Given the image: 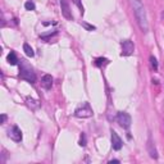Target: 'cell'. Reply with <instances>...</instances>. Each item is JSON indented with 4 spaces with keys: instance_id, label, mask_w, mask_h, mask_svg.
I'll use <instances>...</instances> for the list:
<instances>
[{
    "instance_id": "1",
    "label": "cell",
    "mask_w": 164,
    "mask_h": 164,
    "mask_svg": "<svg viewBox=\"0 0 164 164\" xmlns=\"http://www.w3.org/2000/svg\"><path fill=\"white\" fill-rule=\"evenodd\" d=\"M130 3L132 5V9H134L135 17H136V21L138 23L140 28H141L142 32H147V31H149V23H147L146 12H145L142 3L140 2V0H130Z\"/></svg>"
},
{
    "instance_id": "2",
    "label": "cell",
    "mask_w": 164,
    "mask_h": 164,
    "mask_svg": "<svg viewBox=\"0 0 164 164\" xmlns=\"http://www.w3.org/2000/svg\"><path fill=\"white\" fill-rule=\"evenodd\" d=\"M19 76H21V78L26 80V81H28L31 83H35L36 82V74L34 72V69L26 63V60H21Z\"/></svg>"
},
{
    "instance_id": "3",
    "label": "cell",
    "mask_w": 164,
    "mask_h": 164,
    "mask_svg": "<svg viewBox=\"0 0 164 164\" xmlns=\"http://www.w3.org/2000/svg\"><path fill=\"white\" fill-rule=\"evenodd\" d=\"M92 114H94V112L89 103H85L82 106L77 108L74 112V115L78 117V118H89V117H92Z\"/></svg>"
},
{
    "instance_id": "4",
    "label": "cell",
    "mask_w": 164,
    "mask_h": 164,
    "mask_svg": "<svg viewBox=\"0 0 164 164\" xmlns=\"http://www.w3.org/2000/svg\"><path fill=\"white\" fill-rule=\"evenodd\" d=\"M117 122L119 123V126L122 128L128 130L132 121H131V117H130L128 113H126V112H119L118 114H117Z\"/></svg>"
},
{
    "instance_id": "5",
    "label": "cell",
    "mask_w": 164,
    "mask_h": 164,
    "mask_svg": "<svg viewBox=\"0 0 164 164\" xmlns=\"http://www.w3.org/2000/svg\"><path fill=\"white\" fill-rule=\"evenodd\" d=\"M121 46H122V53H121L122 57H128V55H131V54H134V51H135V45L131 40L122 41Z\"/></svg>"
},
{
    "instance_id": "6",
    "label": "cell",
    "mask_w": 164,
    "mask_h": 164,
    "mask_svg": "<svg viewBox=\"0 0 164 164\" xmlns=\"http://www.w3.org/2000/svg\"><path fill=\"white\" fill-rule=\"evenodd\" d=\"M8 136H9L15 142L22 141V131L19 130L18 126H12L9 128V131H8Z\"/></svg>"
},
{
    "instance_id": "7",
    "label": "cell",
    "mask_w": 164,
    "mask_h": 164,
    "mask_svg": "<svg viewBox=\"0 0 164 164\" xmlns=\"http://www.w3.org/2000/svg\"><path fill=\"white\" fill-rule=\"evenodd\" d=\"M60 9L68 21H73V15L71 12V8H69V0H60Z\"/></svg>"
},
{
    "instance_id": "8",
    "label": "cell",
    "mask_w": 164,
    "mask_h": 164,
    "mask_svg": "<svg viewBox=\"0 0 164 164\" xmlns=\"http://www.w3.org/2000/svg\"><path fill=\"white\" fill-rule=\"evenodd\" d=\"M110 134H112V146H113V149L114 150H121L122 146H123L122 138L118 136V134H117L114 130L110 131Z\"/></svg>"
},
{
    "instance_id": "9",
    "label": "cell",
    "mask_w": 164,
    "mask_h": 164,
    "mask_svg": "<svg viewBox=\"0 0 164 164\" xmlns=\"http://www.w3.org/2000/svg\"><path fill=\"white\" fill-rule=\"evenodd\" d=\"M147 151H149V155L153 159H158V151L155 149V145L150 134H149V137H147Z\"/></svg>"
},
{
    "instance_id": "10",
    "label": "cell",
    "mask_w": 164,
    "mask_h": 164,
    "mask_svg": "<svg viewBox=\"0 0 164 164\" xmlns=\"http://www.w3.org/2000/svg\"><path fill=\"white\" fill-rule=\"evenodd\" d=\"M41 86L45 90H50L53 86V77L50 74H45L41 78Z\"/></svg>"
},
{
    "instance_id": "11",
    "label": "cell",
    "mask_w": 164,
    "mask_h": 164,
    "mask_svg": "<svg viewBox=\"0 0 164 164\" xmlns=\"http://www.w3.org/2000/svg\"><path fill=\"white\" fill-rule=\"evenodd\" d=\"M6 60H8V63L12 64V66H15V64L18 63V58H17V55H15L14 51H10L9 54H8Z\"/></svg>"
},
{
    "instance_id": "12",
    "label": "cell",
    "mask_w": 164,
    "mask_h": 164,
    "mask_svg": "<svg viewBox=\"0 0 164 164\" xmlns=\"http://www.w3.org/2000/svg\"><path fill=\"white\" fill-rule=\"evenodd\" d=\"M109 64V60L106 58H103V57H100V58H96L95 59V66L99 67V68H104L105 66Z\"/></svg>"
},
{
    "instance_id": "13",
    "label": "cell",
    "mask_w": 164,
    "mask_h": 164,
    "mask_svg": "<svg viewBox=\"0 0 164 164\" xmlns=\"http://www.w3.org/2000/svg\"><path fill=\"white\" fill-rule=\"evenodd\" d=\"M23 51H25V53H26V55H27V57H30V58L35 57V51H34V49L31 48V46H30L27 42L23 44Z\"/></svg>"
},
{
    "instance_id": "14",
    "label": "cell",
    "mask_w": 164,
    "mask_h": 164,
    "mask_svg": "<svg viewBox=\"0 0 164 164\" xmlns=\"http://www.w3.org/2000/svg\"><path fill=\"white\" fill-rule=\"evenodd\" d=\"M27 105L32 109V110H35V109H37L38 106H40V103H38L37 100L32 99V98H27Z\"/></svg>"
},
{
    "instance_id": "15",
    "label": "cell",
    "mask_w": 164,
    "mask_h": 164,
    "mask_svg": "<svg viewBox=\"0 0 164 164\" xmlns=\"http://www.w3.org/2000/svg\"><path fill=\"white\" fill-rule=\"evenodd\" d=\"M150 64H151V68L154 69V71H157V69H158V60L154 55L150 57Z\"/></svg>"
},
{
    "instance_id": "16",
    "label": "cell",
    "mask_w": 164,
    "mask_h": 164,
    "mask_svg": "<svg viewBox=\"0 0 164 164\" xmlns=\"http://www.w3.org/2000/svg\"><path fill=\"white\" fill-rule=\"evenodd\" d=\"M25 8H26V10H35V4L32 3V2H27L26 4H25Z\"/></svg>"
},
{
    "instance_id": "17",
    "label": "cell",
    "mask_w": 164,
    "mask_h": 164,
    "mask_svg": "<svg viewBox=\"0 0 164 164\" xmlns=\"http://www.w3.org/2000/svg\"><path fill=\"white\" fill-rule=\"evenodd\" d=\"M80 146H86V135L82 134L81 138H80Z\"/></svg>"
},
{
    "instance_id": "18",
    "label": "cell",
    "mask_w": 164,
    "mask_h": 164,
    "mask_svg": "<svg viewBox=\"0 0 164 164\" xmlns=\"http://www.w3.org/2000/svg\"><path fill=\"white\" fill-rule=\"evenodd\" d=\"M73 2H74V4L81 9V13H83V6L81 5V2H80V0H73Z\"/></svg>"
},
{
    "instance_id": "19",
    "label": "cell",
    "mask_w": 164,
    "mask_h": 164,
    "mask_svg": "<svg viewBox=\"0 0 164 164\" xmlns=\"http://www.w3.org/2000/svg\"><path fill=\"white\" fill-rule=\"evenodd\" d=\"M82 25L86 27V28H87V30H90V31H92V30H95V27H94V26H90V25H86V23H82Z\"/></svg>"
},
{
    "instance_id": "20",
    "label": "cell",
    "mask_w": 164,
    "mask_h": 164,
    "mask_svg": "<svg viewBox=\"0 0 164 164\" xmlns=\"http://www.w3.org/2000/svg\"><path fill=\"white\" fill-rule=\"evenodd\" d=\"M5 121H6V115L3 114V115H2V123H5Z\"/></svg>"
},
{
    "instance_id": "21",
    "label": "cell",
    "mask_w": 164,
    "mask_h": 164,
    "mask_svg": "<svg viewBox=\"0 0 164 164\" xmlns=\"http://www.w3.org/2000/svg\"><path fill=\"white\" fill-rule=\"evenodd\" d=\"M109 163H110V164H113V163H119V160H117V159H114V160H110V162H109Z\"/></svg>"
},
{
    "instance_id": "22",
    "label": "cell",
    "mask_w": 164,
    "mask_h": 164,
    "mask_svg": "<svg viewBox=\"0 0 164 164\" xmlns=\"http://www.w3.org/2000/svg\"><path fill=\"white\" fill-rule=\"evenodd\" d=\"M163 17H164V13H163Z\"/></svg>"
}]
</instances>
